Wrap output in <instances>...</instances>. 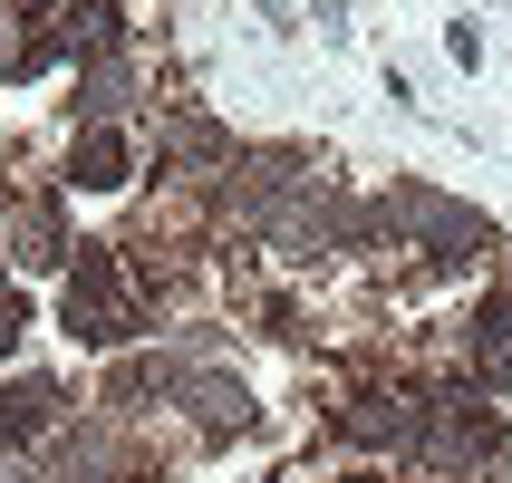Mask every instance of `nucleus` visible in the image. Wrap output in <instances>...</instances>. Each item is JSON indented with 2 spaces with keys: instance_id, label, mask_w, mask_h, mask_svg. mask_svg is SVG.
I'll use <instances>...</instances> for the list:
<instances>
[{
  "instance_id": "f257e3e1",
  "label": "nucleus",
  "mask_w": 512,
  "mask_h": 483,
  "mask_svg": "<svg viewBox=\"0 0 512 483\" xmlns=\"http://www.w3.org/2000/svg\"><path fill=\"white\" fill-rule=\"evenodd\" d=\"M68 329L97 348H116L136 319H126V300H116V252L107 242H78V281H68Z\"/></svg>"
},
{
  "instance_id": "f03ea898",
  "label": "nucleus",
  "mask_w": 512,
  "mask_h": 483,
  "mask_svg": "<svg viewBox=\"0 0 512 483\" xmlns=\"http://www.w3.org/2000/svg\"><path fill=\"white\" fill-rule=\"evenodd\" d=\"M184 397H194V416H203L213 435H242V426H252V397H242V387H223V377H194Z\"/></svg>"
},
{
  "instance_id": "7ed1b4c3",
  "label": "nucleus",
  "mask_w": 512,
  "mask_h": 483,
  "mask_svg": "<svg viewBox=\"0 0 512 483\" xmlns=\"http://www.w3.org/2000/svg\"><path fill=\"white\" fill-rule=\"evenodd\" d=\"M87 184V194H107V184H126V136H107V126H97V136L78 145V165H68Z\"/></svg>"
},
{
  "instance_id": "20e7f679",
  "label": "nucleus",
  "mask_w": 512,
  "mask_h": 483,
  "mask_svg": "<svg viewBox=\"0 0 512 483\" xmlns=\"http://www.w3.org/2000/svg\"><path fill=\"white\" fill-rule=\"evenodd\" d=\"M49 406H58V387H39V377L10 387V397H0V435H39V426H49Z\"/></svg>"
},
{
  "instance_id": "39448f33",
  "label": "nucleus",
  "mask_w": 512,
  "mask_h": 483,
  "mask_svg": "<svg viewBox=\"0 0 512 483\" xmlns=\"http://www.w3.org/2000/svg\"><path fill=\"white\" fill-rule=\"evenodd\" d=\"M474 348H484V368H512V300H493V310H484Z\"/></svg>"
},
{
  "instance_id": "423d86ee",
  "label": "nucleus",
  "mask_w": 512,
  "mask_h": 483,
  "mask_svg": "<svg viewBox=\"0 0 512 483\" xmlns=\"http://www.w3.org/2000/svg\"><path fill=\"white\" fill-rule=\"evenodd\" d=\"M126 107V87H116V68H97V78H87V116H116Z\"/></svg>"
},
{
  "instance_id": "0eeeda50",
  "label": "nucleus",
  "mask_w": 512,
  "mask_h": 483,
  "mask_svg": "<svg viewBox=\"0 0 512 483\" xmlns=\"http://www.w3.org/2000/svg\"><path fill=\"white\" fill-rule=\"evenodd\" d=\"M10 339H20V300H0V358H10Z\"/></svg>"
}]
</instances>
